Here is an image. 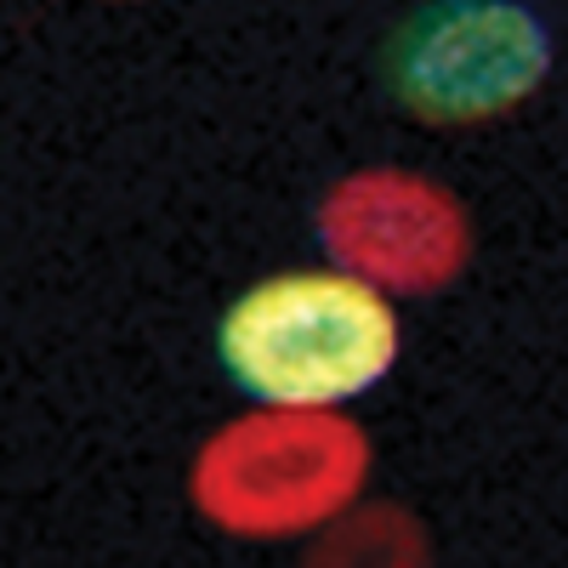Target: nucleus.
<instances>
[{
	"instance_id": "1",
	"label": "nucleus",
	"mask_w": 568,
	"mask_h": 568,
	"mask_svg": "<svg viewBox=\"0 0 568 568\" xmlns=\"http://www.w3.org/2000/svg\"><path fill=\"white\" fill-rule=\"evenodd\" d=\"M404 358V318L382 284L336 262L245 284L216 318V364L251 404L347 409Z\"/></svg>"
},
{
	"instance_id": "5",
	"label": "nucleus",
	"mask_w": 568,
	"mask_h": 568,
	"mask_svg": "<svg viewBox=\"0 0 568 568\" xmlns=\"http://www.w3.org/2000/svg\"><path fill=\"white\" fill-rule=\"evenodd\" d=\"M120 7H136V0H120Z\"/></svg>"
},
{
	"instance_id": "3",
	"label": "nucleus",
	"mask_w": 568,
	"mask_h": 568,
	"mask_svg": "<svg viewBox=\"0 0 568 568\" xmlns=\"http://www.w3.org/2000/svg\"><path fill=\"white\" fill-rule=\"evenodd\" d=\"M551 74V29L529 0H433L398 23L387 85L420 125H484Z\"/></svg>"
},
{
	"instance_id": "4",
	"label": "nucleus",
	"mask_w": 568,
	"mask_h": 568,
	"mask_svg": "<svg viewBox=\"0 0 568 568\" xmlns=\"http://www.w3.org/2000/svg\"><path fill=\"white\" fill-rule=\"evenodd\" d=\"M313 233L336 262L387 296H438L471 262V216L438 176L358 165L318 194Z\"/></svg>"
},
{
	"instance_id": "2",
	"label": "nucleus",
	"mask_w": 568,
	"mask_h": 568,
	"mask_svg": "<svg viewBox=\"0 0 568 568\" xmlns=\"http://www.w3.org/2000/svg\"><path fill=\"white\" fill-rule=\"evenodd\" d=\"M375 449L347 409L251 404L187 460V500L233 540H307L364 500Z\"/></svg>"
}]
</instances>
